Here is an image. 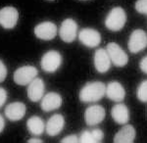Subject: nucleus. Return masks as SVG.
Segmentation results:
<instances>
[{
	"mask_svg": "<svg viewBox=\"0 0 147 143\" xmlns=\"http://www.w3.org/2000/svg\"><path fill=\"white\" fill-rule=\"evenodd\" d=\"M106 94V85L101 82H87L80 89L79 97L84 103L97 102Z\"/></svg>",
	"mask_w": 147,
	"mask_h": 143,
	"instance_id": "f257e3e1",
	"label": "nucleus"
},
{
	"mask_svg": "<svg viewBox=\"0 0 147 143\" xmlns=\"http://www.w3.org/2000/svg\"><path fill=\"white\" fill-rule=\"evenodd\" d=\"M127 23V13L122 7H114L105 19V27L111 32H120Z\"/></svg>",
	"mask_w": 147,
	"mask_h": 143,
	"instance_id": "f03ea898",
	"label": "nucleus"
},
{
	"mask_svg": "<svg viewBox=\"0 0 147 143\" xmlns=\"http://www.w3.org/2000/svg\"><path fill=\"white\" fill-rule=\"evenodd\" d=\"M106 50H107L110 60L114 66L122 68V67H125L127 64L129 56L119 44H117L116 42H110V43L107 44Z\"/></svg>",
	"mask_w": 147,
	"mask_h": 143,
	"instance_id": "7ed1b4c3",
	"label": "nucleus"
},
{
	"mask_svg": "<svg viewBox=\"0 0 147 143\" xmlns=\"http://www.w3.org/2000/svg\"><path fill=\"white\" fill-rule=\"evenodd\" d=\"M40 65L46 73H54L62 65V56L58 51L50 50L42 56Z\"/></svg>",
	"mask_w": 147,
	"mask_h": 143,
	"instance_id": "20e7f679",
	"label": "nucleus"
},
{
	"mask_svg": "<svg viewBox=\"0 0 147 143\" xmlns=\"http://www.w3.org/2000/svg\"><path fill=\"white\" fill-rule=\"evenodd\" d=\"M127 47L131 53L136 54L147 47V33L143 30H134L127 42Z\"/></svg>",
	"mask_w": 147,
	"mask_h": 143,
	"instance_id": "39448f33",
	"label": "nucleus"
},
{
	"mask_svg": "<svg viewBox=\"0 0 147 143\" xmlns=\"http://www.w3.org/2000/svg\"><path fill=\"white\" fill-rule=\"evenodd\" d=\"M37 70L34 66H24L14 73V82L19 85H27L36 78Z\"/></svg>",
	"mask_w": 147,
	"mask_h": 143,
	"instance_id": "423d86ee",
	"label": "nucleus"
},
{
	"mask_svg": "<svg viewBox=\"0 0 147 143\" xmlns=\"http://www.w3.org/2000/svg\"><path fill=\"white\" fill-rule=\"evenodd\" d=\"M78 24L73 19H66L61 24L59 34L64 42L71 43L78 36Z\"/></svg>",
	"mask_w": 147,
	"mask_h": 143,
	"instance_id": "0eeeda50",
	"label": "nucleus"
},
{
	"mask_svg": "<svg viewBox=\"0 0 147 143\" xmlns=\"http://www.w3.org/2000/svg\"><path fill=\"white\" fill-rule=\"evenodd\" d=\"M106 117V111L100 105H92L84 112V121L87 125L93 127L103 121Z\"/></svg>",
	"mask_w": 147,
	"mask_h": 143,
	"instance_id": "6e6552de",
	"label": "nucleus"
},
{
	"mask_svg": "<svg viewBox=\"0 0 147 143\" xmlns=\"http://www.w3.org/2000/svg\"><path fill=\"white\" fill-rule=\"evenodd\" d=\"M79 40L89 48L97 47L101 42V34L94 28H82L79 32Z\"/></svg>",
	"mask_w": 147,
	"mask_h": 143,
	"instance_id": "1a4fd4ad",
	"label": "nucleus"
},
{
	"mask_svg": "<svg viewBox=\"0 0 147 143\" xmlns=\"http://www.w3.org/2000/svg\"><path fill=\"white\" fill-rule=\"evenodd\" d=\"M19 19L18 10L14 7L7 6L0 9V26L4 28H13Z\"/></svg>",
	"mask_w": 147,
	"mask_h": 143,
	"instance_id": "9d476101",
	"label": "nucleus"
},
{
	"mask_svg": "<svg viewBox=\"0 0 147 143\" xmlns=\"http://www.w3.org/2000/svg\"><path fill=\"white\" fill-rule=\"evenodd\" d=\"M93 64L95 70L100 74H105L109 71L112 62L106 49H97L93 56Z\"/></svg>",
	"mask_w": 147,
	"mask_h": 143,
	"instance_id": "9b49d317",
	"label": "nucleus"
},
{
	"mask_svg": "<svg viewBox=\"0 0 147 143\" xmlns=\"http://www.w3.org/2000/svg\"><path fill=\"white\" fill-rule=\"evenodd\" d=\"M57 26L52 22H42L35 26L34 34L42 40H51L57 34Z\"/></svg>",
	"mask_w": 147,
	"mask_h": 143,
	"instance_id": "f8f14e48",
	"label": "nucleus"
},
{
	"mask_svg": "<svg viewBox=\"0 0 147 143\" xmlns=\"http://www.w3.org/2000/svg\"><path fill=\"white\" fill-rule=\"evenodd\" d=\"M63 102L62 96L57 92H49L41 99V109L44 112H51L61 107Z\"/></svg>",
	"mask_w": 147,
	"mask_h": 143,
	"instance_id": "ddd939ff",
	"label": "nucleus"
},
{
	"mask_svg": "<svg viewBox=\"0 0 147 143\" xmlns=\"http://www.w3.org/2000/svg\"><path fill=\"white\" fill-rule=\"evenodd\" d=\"M44 82L41 78H35L30 83H28V97L30 101L37 102L40 101L44 94Z\"/></svg>",
	"mask_w": 147,
	"mask_h": 143,
	"instance_id": "4468645a",
	"label": "nucleus"
},
{
	"mask_svg": "<svg viewBox=\"0 0 147 143\" xmlns=\"http://www.w3.org/2000/svg\"><path fill=\"white\" fill-rule=\"evenodd\" d=\"M105 95L114 102H122L125 97V90L120 82H111L106 85Z\"/></svg>",
	"mask_w": 147,
	"mask_h": 143,
	"instance_id": "2eb2a0df",
	"label": "nucleus"
},
{
	"mask_svg": "<svg viewBox=\"0 0 147 143\" xmlns=\"http://www.w3.org/2000/svg\"><path fill=\"white\" fill-rule=\"evenodd\" d=\"M26 115V105L22 102H14L7 105L5 108V116L12 121H20Z\"/></svg>",
	"mask_w": 147,
	"mask_h": 143,
	"instance_id": "dca6fc26",
	"label": "nucleus"
},
{
	"mask_svg": "<svg viewBox=\"0 0 147 143\" xmlns=\"http://www.w3.org/2000/svg\"><path fill=\"white\" fill-rule=\"evenodd\" d=\"M64 125H65L64 117L60 114L53 115L46 123V133L49 136H56L63 130Z\"/></svg>",
	"mask_w": 147,
	"mask_h": 143,
	"instance_id": "f3484780",
	"label": "nucleus"
},
{
	"mask_svg": "<svg viewBox=\"0 0 147 143\" xmlns=\"http://www.w3.org/2000/svg\"><path fill=\"white\" fill-rule=\"evenodd\" d=\"M136 130L130 125H124L121 130L115 134L113 139L114 143H132L136 139Z\"/></svg>",
	"mask_w": 147,
	"mask_h": 143,
	"instance_id": "a211bd4d",
	"label": "nucleus"
},
{
	"mask_svg": "<svg viewBox=\"0 0 147 143\" xmlns=\"http://www.w3.org/2000/svg\"><path fill=\"white\" fill-rule=\"evenodd\" d=\"M111 116L113 120L119 125H125L129 121V110L125 104L119 103L112 108Z\"/></svg>",
	"mask_w": 147,
	"mask_h": 143,
	"instance_id": "6ab92c4d",
	"label": "nucleus"
},
{
	"mask_svg": "<svg viewBox=\"0 0 147 143\" xmlns=\"http://www.w3.org/2000/svg\"><path fill=\"white\" fill-rule=\"evenodd\" d=\"M27 127L28 132L32 133L34 135H40L42 134L45 130V125L41 118L37 116L30 117L27 121Z\"/></svg>",
	"mask_w": 147,
	"mask_h": 143,
	"instance_id": "aec40b11",
	"label": "nucleus"
},
{
	"mask_svg": "<svg viewBox=\"0 0 147 143\" xmlns=\"http://www.w3.org/2000/svg\"><path fill=\"white\" fill-rule=\"evenodd\" d=\"M137 99L141 102H147V80H143L137 87Z\"/></svg>",
	"mask_w": 147,
	"mask_h": 143,
	"instance_id": "412c9836",
	"label": "nucleus"
},
{
	"mask_svg": "<svg viewBox=\"0 0 147 143\" xmlns=\"http://www.w3.org/2000/svg\"><path fill=\"white\" fill-rule=\"evenodd\" d=\"M80 143H95V139L93 137L91 132L89 130H84L80 136Z\"/></svg>",
	"mask_w": 147,
	"mask_h": 143,
	"instance_id": "4be33fe9",
	"label": "nucleus"
},
{
	"mask_svg": "<svg viewBox=\"0 0 147 143\" xmlns=\"http://www.w3.org/2000/svg\"><path fill=\"white\" fill-rule=\"evenodd\" d=\"M136 10L140 14L147 15V0H137L136 2Z\"/></svg>",
	"mask_w": 147,
	"mask_h": 143,
	"instance_id": "5701e85b",
	"label": "nucleus"
},
{
	"mask_svg": "<svg viewBox=\"0 0 147 143\" xmlns=\"http://www.w3.org/2000/svg\"><path fill=\"white\" fill-rule=\"evenodd\" d=\"M91 132H92V134H93L94 139H95V143L102 142V140H103V138H104V132H102L101 130H99V128H94V130H91Z\"/></svg>",
	"mask_w": 147,
	"mask_h": 143,
	"instance_id": "b1692460",
	"label": "nucleus"
},
{
	"mask_svg": "<svg viewBox=\"0 0 147 143\" xmlns=\"http://www.w3.org/2000/svg\"><path fill=\"white\" fill-rule=\"evenodd\" d=\"M62 143H78L80 142V137H78V135L72 134V135H68V136L64 137L61 140Z\"/></svg>",
	"mask_w": 147,
	"mask_h": 143,
	"instance_id": "393cba45",
	"label": "nucleus"
},
{
	"mask_svg": "<svg viewBox=\"0 0 147 143\" xmlns=\"http://www.w3.org/2000/svg\"><path fill=\"white\" fill-rule=\"evenodd\" d=\"M7 76V69L5 65L3 64V62L0 60V82H4Z\"/></svg>",
	"mask_w": 147,
	"mask_h": 143,
	"instance_id": "a878e982",
	"label": "nucleus"
},
{
	"mask_svg": "<svg viewBox=\"0 0 147 143\" xmlns=\"http://www.w3.org/2000/svg\"><path fill=\"white\" fill-rule=\"evenodd\" d=\"M7 100V92L4 88L0 87V108L4 105Z\"/></svg>",
	"mask_w": 147,
	"mask_h": 143,
	"instance_id": "bb28decb",
	"label": "nucleus"
},
{
	"mask_svg": "<svg viewBox=\"0 0 147 143\" xmlns=\"http://www.w3.org/2000/svg\"><path fill=\"white\" fill-rule=\"evenodd\" d=\"M139 68H140V70L143 72L144 74L147 75V56L143 57V58L141 59L140 63H139Z\"/></svg>",
	"mask_w": 147,
	"mask_h": 143,
	"instance_id": "cd10ccee",
	"label": "nucleus"
},
{
	"mask_svg": "<svg viewBox=\"0 0 147 143\" xmlns=\"http://www.w3.org/2000/svg\"><path fill=\"white\" fill-rule=\"evenodd\" d=\"M4 127H5V121H4L3 117L0 115V133H1L2 130H4Z\"/></svg>",
	"mask_w": 147,
	"mask_h": 143,
	"instance_id": "c85d7f7f",
	"label": "nucleus"
},
{
	"mask_svg": "<svg viewBox=\"0 0 147 143\" xmlns=\"http://www.w3.org/2000/svg\"><path fill=\"white\" fill-rule=\"evenodd\" d=\"M41 139H39V138H30V139L28 140V143H42Z\"/></svg>",
	"mask_w": 147,
	"mask_h": 143,
	"instance_id": "c756f323",
	"label": "nucleus"
}]
</instances>
